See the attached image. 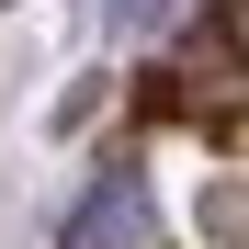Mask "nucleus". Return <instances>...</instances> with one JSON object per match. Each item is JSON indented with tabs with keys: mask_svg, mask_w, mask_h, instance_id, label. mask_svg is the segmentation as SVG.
<instances>
[{
	"mask_svg": "<svg viewBox=\"0 0 249 249\" xmlns=\"http://www.w3.org/2000/svg\"><path fill=\"white\" fill-rule=\"evenodd\" d=\"M136 238H147V181L136 170H102L57 227V249H136Z\"/></svg>",
	"mask_w": 249,
	"mask_h": 249,
	"instance_id": "nucleus-1",
	"label": "nucleus"
},
{
	"mask_svg": "<svg viewBox=\"0 0 249 249\" xmlns=\"http://www.w3.org/2000/svg\"><path fill=\"white\" fill-rule=\"evenodd\" d=\"M113 23H124V34H147V23H170V0H113Z\"/></svg>",
	"mask_w": 249,
	"mask_h": 249,
	"instance_id": "nucleus-2",
	"label": "nucleus"
},
{
	"mask_svg": "<svg viewBox=\"0 0 249 249\" xmlns=\"http://www.w3.org/2000/svg\"><path fill=\"white\" fill-rule=\"evenodd\" d=\"M215 34H227V57H249V0H227V12H215Z\"/></svg>",
	"mask_w": 249,
	"mask_h": 249,
	"instance_id": "nucleus-3",
	"label": "nucleus"
}]
</instances>
